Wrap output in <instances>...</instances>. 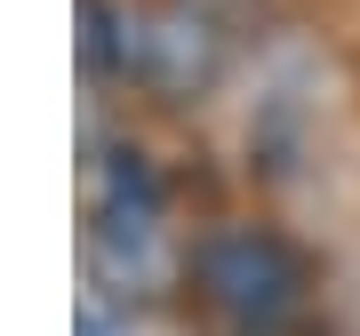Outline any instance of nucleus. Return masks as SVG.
Wrapping results in <instances>:
<instances>
[{"label": "nucleus", "mask_w": 360, "mask_h": 336, "mask_svg": "<svg viewBox=\"0 0 360 336\" xmlns=\"http://www.w3.org/2000/svg\"><path fill=\"white\" fill-rule=\"evenodd\" d=\"M217 72H224V40L208 16H193V8L136 16V80H153L168 96H200Z\"/></svg>", "instance_id": "obj_2"}, {"label": "nucleus", "mask_w": 360, "mask_h": 336, "mask_svg": "<svg viewBox=\"0 0 360 336\" xmlns=\"http://www.w3.org/2000/svg\"><path fill=\"white\" fill-rule=\"evenodd\" d=\"M193 288L232 328L264 336L304 304V257L281 233H264V224H224V233H208L193 248Z\"/></svg>", "instance_id": "obj_1"}, {"label": "nucleus", "mask_w": 360, "mask_h": 336, "mask_svg": "<svg viewBox=\"0 0 360 336\" xmlns=\"http://www.w3.org/2000/svg\"><path fill=\"white\" fill-rule=\"evenodd\" d=\"M80 65L96 80H129L136 72V16L112 8V0H80Z\"/></svg>", "instance_id": "obj_3"}]
</instances>
